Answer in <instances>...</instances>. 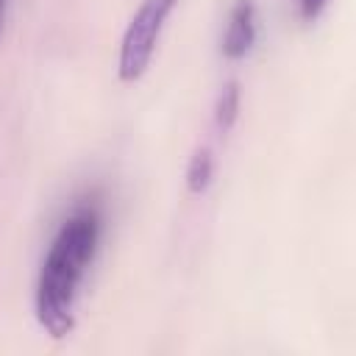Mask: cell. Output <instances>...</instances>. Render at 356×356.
I'll use <instances>...</instances> for the list:
<instances>
[{
    "label": "cell",
    "mask_w": 356,
    "mask_h": 356,
    "mask_svg": "<svg viewBox=\"0 0 356 356\" xmlns=\"http://www.w3.org/2000/svg\"><path fill=\"white\" fill-rule=\"evenodd\" d=\"M214 117H217V128L220 131H228L236 117H239V83L236 81H228L217 97V108H214Z\"/></svg>",
    "instance_id": "obj_5"
},
{
    "label": "cell",
    "mask_w": 356,
    "mask_h": 356,
    "mask_svg": "<svg viewBox=\"0 0 356 356\" xmlns=\"http://www.w3.org/2000/svg\"><path fill=\"white\" fill-rule=\"evenodd\" d=\"M100 242V211L78 206L56 231L36 281V317L50 337H67L75 325V300Z\"/></svg>",
    "instance_id": "obj_1"
},
{
    "label": "cell",
    "mask_w": 356,
    "mask_h": 356,
    "mask_svg": "<svg viewBox=\"0 0 356 356\" xmlns=\"http://www.w3.org/2000/svg\"><path fill=\"white\" fill-rule=\"evenodd\" d=\"M253 42H256V6L253 0H236L225 22L222 53L228 58H245Z\"/></svg>",
    "instance_id": "obj_3"
},
{
    "label": "cell",
    "mask_w": 356,
    "mask_h": 356,
    "mask_svg": "<svg viewBox=\"0 0 356 356\" xmlns=\"http://www.w3.org/2000/svg\"><path fill=\"white\" fill-rule=\"evenodd\" d=\"M178 0H142L139 8L134 11L125 33H122V44H120V58H117V72L122 81H136L150 58L153 50L159 44L161 28L167 22V17L172 14Z\"/></svg>",
    "instance_id": "obj_2"
},
{
    "label": "cell",
    "mask_w": 356,
    "mask_h": 356,
    "mask_svg": "<svg viewBox=\"0 0 356 356\" xmlns=\"http://www.w3.org/2000/svg\"><path fill=\"white\" fill-rule=\"evenodd\" d=\"M6 8H8V0H0V31H3V22H6Z\"/></svg>",
    "instance_id": "obj_7"
},
{
    "label": "cell",
    "mask_w": 356,
    "mask_h": 356,
    "mask_svg": "<svg viewBox=\"0 0 356 356\" xmlns=\"http://www.w3.org/2000/svg\"><path fill=\"white\" fill-rule=\"evenodd\" d=\"M298 6H300L303 22H314V19L323 14V8L328 6V0H298Z\"/></svg>",
    "instance_id": "obj_6"
},
{
    "label": "cell",
    "mask_w": 356,
    "mask_h": 356,
    "mask_svg": "<svg viewBox=\"0 0 356 356\" xmlns=\"http://www.w3.org/2000/svg\"><path fill=\"white\" fill-rule=\"evenodd\" d=\"M211 172H214L211 150H209V147L195 150L192 159H189V167H186V184H189V192H195V195L206 192V186L211 184Z\"/></svg>",
    "instance_id": "obj_4"
}]
</instances>
